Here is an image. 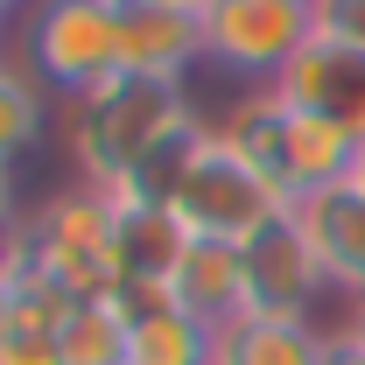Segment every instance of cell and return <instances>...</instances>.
<instances>
[{
	"mask_svg": "<svg viewBox=\"0 0 365 365\" xmlns=\"http://www.w3.org/2000/svg\"><path fill=\"white\" fill-rule=\"evenodd\" d=\"M267 91H281L288 106H309L365 140V49L337 43V36H309Z\"/></svg>",
	"mask_w": 365,
	"mask_h": 365,
	"instance_id": "9c48e42d",
	"label": "cell"
},
{
	"mask_svg": "<svg viewBox=\"0 0 365 365\" xmlns=\"http://www.w3.org/2000/svg\"><path fill=\"white\" fill-rule=\"evenodd\" d=\"M113 253H120V295H134V288H169L182 267V253H190V225H182L169 204H140V197H120V239H113Z\"/></svg>",
	"mask_w": 365,
	"mask_h": 365,
	"instance_id": "7c38bea8",
	"label": "cell"
},
{
	"mask_svg": "<svg viewBox=\"0 0 365 365\" xmlns=\"http://www.w3.org/2000/svg\"><path fill=\"white\" fill-rule=\"evenodd\" d=\"M317 36H337V43L365 49V0H317Z\"/></svg>",
	"mask_w": 365,
	"mask_h": 365,
	"instance_id": "e0dca14e",
	"label": "cell"
},
{
	"mask_svg": "<svg viewBox=\"0 0 365 365\" xmlns=\"http://www.w3.org/2000/svg\"><path fill=\"white\" fill-rule=\"evenodd\" d=\"M113 14H120V71L182 85L204 63V7H190V0H113Z\"/></svg>",
	"mask_w": 365,
	"mask_h": 365,
	"instance_id": "ba28073f",
	"label": "cell"
},
{
	"mask_svg": "<svg viewBox=\"0 0 365 365\" xmlns=\"http://www.w3.org/2000/svg\"><path fill=\"white\" fill-rule=\"evenodd\" d=\"M127 337H134L127 302H78L71 317L56 323L63 365H127Z\"/></svg>",
	"mask_w": 365,
	"mask_h": 365,
	"instance_id": "2e32d148",
	"label": "cell"
},
{
	"mask_svg": "<svg viewBox=\"0 0 365 365\" xmlns=\"http://www.w3.org/2000/svg\"><path fill=\"white\" fill-rule=\"evenodd\" d=\"M182 309L211 330H232L246 317V246H225V239H190L176 281H169Z\"/></svg>",
	"mask_w": 365,
	"mask_h": 365,
	"instance_id": "4fadbf2b",
	"label": "cell"
},
{
	"mask_svg": "<svg viewBox=\"0 0 365 365\" xmlns=\"http://www.w3.org/2000/svg\"><path fill=\"white\" fill-rule=\"evenodd\" d=\"M0 29H7V7H0Z\"/></svg>",
	"mask_w": 365,
	"mask_h": 365,
	"instance_id": "603a6c76",
	"label": "cell"
},
{
	"mask_svg": "<svg viewBox=\"0 0 365 365\" xmlns=\"http://www.w3.org/2000/svg\"><path fill=\"white\" fill-rule=\"evenodd\" d=\"M0 7H7V14H14V7H36V0H0Z\"/></svg>",
	"mask_w": 365,
	"mask_h": 365,
	"instance_id": "44dd1931",
	"label": "cell"
},
{
	"mask_svg": "<svg viewBox=\"0 0 365 365\" xmlns=\"http://www.w3.org/2000/svg\"><path fill=\"white\" fill-rule=\"evenodd\" d=\"M21 225V204H14V169H0V239Z\"/></svg>",
	"mask_w": 365,
	"mask_h": 365,
	"instance_id": "d6986e66",
	"label": "cell"
},
{
	"mask_svg": "<svg viewBox=\"0 0 365 365\" xmlns=\"http://www.w3.org/2000/svg\"><path fill=\"white\" fill-rule=\"evenodd\" d=\"M295 232L309 239V253L323 260V274L337 288H359L365 295V182L344 176V182H323L309 197L288 204Z\"/></svg>",
	"mask_w": 365,
	"mask_h": 365,
	"instance_id": "30bf717a",
	"label": "cell"
},
{
	"mask_svg": "<svg viewBox=\"0 0 365 365\" xmlns=\"http://www.w3.org/2000/svg\"><path fill=\"white\" fill-rule=\"evenodd\" d=\"M225 134L274 176V190L288 204L323 190V182H344L359 169V134L337 127V120H323V113H309V106H288L281 91H253L246 113L232 120Z\"/></svg>",
	"mask_w": 365,
	"mask_h": 365,
	"instance_id": "277c9868",
	"label": "cell"
},
{
	"mask_svg": "<svg viewBox=\"0 0 365 365\" xmlns=\"http://www.w3.org/2000/svg\"><path fill=\"white\" fill-rule=\"evenodd\" d=\"M317 365H365V344H359V337H330Z\"/></svg>",
	"mask_w": 365,
	"mask_h": 365,
	"instance_id": "ac0fdd59",
	"label": "cell"
},
{
	"mask_svg": "<svg viewBox=\"0 0 365 365\" xmlns=\"http://www.w3.org/2000/svg\"><path fill=\"white\" fill-rule=\"evenodd\" d=\"M21 63L56 98L120 78V14L113 0H36L21 21Z\"/></svg>",
	"mask_w": 365,
	"mask_h": 365,
	"instance_id": "5b68a950",
	"label": "cell"
},
{
	"mask_svg": "<svg viewBox=\"0 0 365 365\" xmlns=\"http://www.w3.org/2000/svg\"><path fill=\"white\" fill-rule=\"evenodd\" d=\"M309 7H317V0H309Z\"/></svg>",
	"mask_w": 365,
	"mask_h": 365,
	"instance_id": "d4e9b609",
	"label": "cell"
},
{
	"mask_svg": "<svg viewBox=\"0 0 365 365\" xmlns=\"http://www.w3.org/2000/svg\"><path fill=\"white\" fill-rule=\"evenodd\" d=\"M309 36H317L309 0H204V63L246 85H274Z\"/></svg>",
	"mask_w": 365,
	"mask_h": 365,
	"instance_id": "8992f818",
	"label": "cell"
},
{
	"mask_svg": "<svg viewBox=\"0 0 365 365\" xmlns=\"http://www.w3.org/2000/svg\"><path fill=\"white\" fill-rule=\"evenodd\" d=\"M7 330H14V288H7V274H0V344H7Z\"/></svg>",
	"mask_w": 365,
	"mask_h": 365,
	"instance_id": "ffe728a7",
	"label": "cell"
},
{
	"mask_svg": "<svg viewBox=\"0 0 365 365\" xmlns=\"http://www.w3.org/2000/svg\"><path fill=\"white\" fill-rule=\"evenodd\" d=\"M21 246H29V260L71 295V302H120V253H113V239H120V197L113 190H98V182H63L49 204H36L29 218H21Z\"/></svg>",
	"mask_w": 365,
	"mask_h": 365,
	"instance_id": "7a4b0ae2",
	"label": "cell"
},
{
	"mask_svg": "<svg viewBox=\"0 0 365 365\" xmlns=\"http://www.w3.org/2000/svg\"><path fill=\"white\" fill-rule=\"evenodd\" d=\"M169 211H176L190 239H225V246H253L274 218H288V197L274 190V176L239 148L232 134H197L190 162H182L176 190H169Z\"/></svg>",
	"mask_w": 365,
	"mask_h": 365,
	"instance_id": "3957f363",
	"label": "cell"
},
{
	"mask_svg": "<svg viewBox=\"0 0 365 365\" xmlns=\"http://www.w3.org/2000/svg\"><path fill=\"white\" fill-rule=\"evenodd\" d=\"M182 127H197V113H190V91L176 78H134V71H120L106 85L63 98L71 169H78V182H98V190H127Z\"/></svg>",
	"mask_w": 365,
	"mask_h": 365,
	"instance_id": "6da1fadb",
	"label": "cell"
},
{
	"mask_svg": "<svg viewBox=\"0 0 365 365\" xmlns=\"http://www.w3.org/2000/svg\"><path fill=\"white\" fill-rule=\"evenodd\" d=\"M190 7H204V0H190Z\"/></svg>",
	"mask_w": 365,
	"mask_h": 365,
	"instance_id": "cb8c5ba5",
	"label": "cell"
},
{
	"mask_svg": "<svg viewBox=\"0 0 365 365\" xmlns=\"http://www.w3.org/2000/svg\"><path fill=\"white\" fill-rule=\"evenodd\" d=\"M359 344H365V309H359Z\"/></svg>",
	"mask_w": 365,
	"mask_h": 365,
	"instance_id": "7402d4cb",
	"label": "cell"
},
{
	"mask_svg": "<svg viewBox=\"0 0 365 365\" xmlns=\"http://www.w3.org/2000/svg\"><path fill=\"white\" fill-rule=\"evenodd\" d=\"M317 359L323 337L288 317H239L232 330H218V365H317Z\"/></svg>",
	"mask_w": 365,
	"mask_h": 365,
	"instance_id": "5bb4252c",
	"label": "cell"
},
{
	"mask_svg": "<svg viewBox=\"0 0 365 365\" xmlns=\"http://www.w3.org/2000/svg\"><path fill=\"white\" fill-rule=\"evenodd\" d=\"M134 337H127V365H218V330L197 323L169 288H134L120 295Z\"/></svg>",
	"mask_w": 365,
	"mask_h": 365,
	"instance_id": "8fae6325",
	"label": "cell"
},
{
	"mask_svg": "<svg viewBox=\"0 0 365 365\" xmlns=\"http://www.w3.org/2000/svg\"><path fill=\"white\" fill-rule=\"evenodd\" d=\"M49 134V91L36 85L29 63L0 56V169H14L21 155H36Z\"/></svg>",
	"mask_w": 365,
	"mask_h": 365,
	"instance_id": "9a60e30c",
	"label": "cell"
},
{
	"mask_svg": "<svg viewBox=\"0 0 365 365\" xmlns=\"http://www.w3.org/2000/svg\"><path fill=\"white\" fill-rule=\"evenodd\" d=\"M323 295H330V274H323V260L309 253V239L295 232V218H274V225L246 246V317L309 323Z\"/></svg>",
	"mask_w": 365,
	"mask_h": 365,
	"instance_id": "52a82bcc",
	"label": "cell"
}]
</instances>
